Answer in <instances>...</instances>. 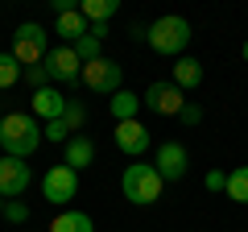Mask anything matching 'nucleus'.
<instances>
[{
    "label": "nucleus",
    "mask_w": 248,
    "mask_h": 232,
    "mask_svg": "<svg viewBox=\"0 0 248 232\" xmlns=\"http://www.w3.org/2000/svg\"><path fill=\"white\" fill-rule=\"evenodd\" d=\"M244 63H248V42H244Z\"/></svg>",
    "instance_id": "obj_28"
},
{
    "label": "nucleus",
    "mask_w": 248,
    "mask_h": 232,
    "mask_svg": "<svg viewBox=\"0 0 248 232\" xmlns=\"http://www.w3.org/2000/svg\"><path fill=\"white\" fill-rule=\"evenodd\" d=\"M50 232H95V224H91L87 212H58Z\"/></svg>",
    "instance_id": "obj_18"
},
{
    "label": "nucleus",
    "mask_w": 248,
    "mask_h": 232,
    "mask_svg": "<svg viewBox=\"0 0 248 232\" xmlns=\"http://www.w3.org/2000/svg\"><path fill=\"white\" fill-rule=\"evenodd\" d=\"M190 37H195L190 33V21L174 17V13H170V17H157L149 29H145V42H149L157 54H182L186 46H190Z\"/></svg>",
    "instance_id": "obj_3"
},
{
    "label": "nucleus",
    "mask_w": 248,
    "mask_h": 232,
    "mask_svg": "<svg viewBox=\"0 0 248 232\" xmlns=\"http://www.w3.org/2000/svg\"><path fill=\"white\" fill-rule=\"evenodd\" d=\"M0 120H4V116H0Z\"/></svg>",
    "instance_id": "obj_30"
},
{
    "label": "nucleus",
    "mask_w": 248,
    "mask_h": 232,
    "mask_svg": "<svg viewBox=\"0 0 248 232\" xmlns=\"http://www.w3.org/2000/svg\"><path fill=\"white\" fill-rule=\"evenodd\" d=\"M42 141H54V145H66V141H71V129H66V125H62V120H46V129H42Z\"/></svg>",
    "instance_id": "obj_23"
},
{
    "label": "nucleus",
    "mask_w": 248,
    "mask_h": 232,
    "mask_svg": "<svg viewBox=\"0 0 248 232\" xmlns=\"http://www.w3.org/2000/svg\"><path fill=\"white\" fill-rule=\"evenodd\" d=\"M25 79L33 83V91H42V87H50V75H46V66H29V71H25Z\"/></svg>",
    "instance_id": "obj_25"
},
{
    "label": "nucleus",
    "mask_w": 248,
    "mask_h": 232,
    "mask_svg": "<svg viewBox=\"0 0 248 232\" xmlns=\"http://www.w3.org/2000/svg\"><path fill=\"white\" fill-rule=\"evenodd\" d=\"M116 145H120L128 158H141V153L149 149V129H145L141 120H120V125H116Z\"/></svg>",
    "instance_id": "obj_11"
},
{
    "label": "nucleus",
    "mask_w": 248,
    "mask_h": 232,
    "mask_svg": "<svg viewBox=\"0 0 248 232\" xmlns=\"http://www.w3.org/2000/svg\"><path fill=\"white\" fill-rule=\"evenodd\" d=\"M141 104L149 108L153 116H178V112L186 108V91H178L170 79H153L149 91L141 96Z\"/></svg>",
    "instance_id": "obj_6"
},
{
    "label": "nucleus",
    "mask_w": 248,
    "mask_h": 232,
    "mask_svg": "<svg viewBox=\"0 0 248 232\" xmlns=\"http://www.w3.org/2000/svg\"><path fill=\"white\" fill-rule=\"evenodd\" d=\"M0 212H4V203H0Z\"/></svg>",
    "instance_id": "obj_29"
},
{
    "label": "nucleus",
    "mask_w": 248,
    "mask_h": 232,
    "mask_svg": "<svg viewBox=\"0 0 248 232\" xmlns=\"http://www.w3.org/2000/svg\"><path fill=\"white\" fill-rule=\"evenodd\" d=\"M203 182H207V191H223V187H228V174H223V170H211Z\"/></svg>",
    "instance_id": "obj_27"
},
{
    "label": "nucleus",
    "mask_w": 248,
    "mask_h": 232,
    "mask_svg": "<svg viewBox=\"0 0 248 232\" xmlns=\"http://www.w3.org/2000/svg\"><path fill=\"white\" fill-rule=\"evenodd\" d=\"M95 162V141H91L87 133H75L71 141L62 145V166H71L75 174H79L83 166H91Z\"/></svg>",
    "instance_id": "obj_12"
},
{
    "label": "nucleus",
    "mask_w": 248,
    "mask_h": 232,
    "mask_svg": "<svg viewBox=\"0 0 248 232\" xmlns=\"http://www.w3.org/2000/svg\"><path fill=\"white\" fill-rule=\"evenodd\" d=\"M62 125L71 129V137L83 133V125H87V108H83L79 99H71V104H66V112H62Z\"/></svg>",
    "instance_id": "obj_21"
},
{
    "label": "nucleus",
    "mask_w": 248,
    "mask_h": 232,
    "mask_svg": "<svg viewBox=\"0 0 248 232\" xmlns=\"http://www.w3.org/2000/svg\"><path fill=\"white\" fill-rule=\"evenodd\" d=\"M223 191H228L232 203H248V166H236V170H232Z\"/></svg>",
    "instance_id": "obj_19"
},
{
    "label": "nucleus",
    "mask_w": 248,
    "mask_h": 232,
    "mask_svg": "<svg viewBox=\"0 0 248 232\" xmlns=\"http://www.w3.org/2000/svg\"><path fill=\"white\" fill-rule=\"evenodd\" d=\"M75 191H79V174H75L71 166H50L42 174V195L50 199L54 207H66L75 199Z\"/></svg>",
    "instance_id": "obj_7"
},
{
    "label": "nucleus",
    "mask_w": 248,
    "mask_h": 232,
    "mask_svg": "<svg viewBox=\"0 0 248 232\" xmlns=\"http://www.w3.org/2000/svg\"><path fill=\"white\" fill-rule=\"evenodd\" d=\"M108 108H112L116 125H120V120H137V108H141V96H133L128 87H120L112 99H108Z\"/></svg>",
    "instance_id": "obj_17"
},
{
    "label": "nucleus",
    "mask_w": 248,
    "mask_h": 232,
    "mask_svg": "<svg viewBox=\"0 0 248 232\" xmlns=\"http://www.w3.org/2000/svg\"><path fill=\"white\" fill-rule=\"evenodd\" d=\"M79 13H83V21H87V25H108V21L120 13V4H116V0H83Z\"/></svg>",
    "instance_id": "obj_16"
},
{
    "label": "nucleus",
    "mask_w": 248,
    "mask_h": 232,
    "mask_svg": "<svg viewBox=\"0 0 248 232\" xmlns=\"http://www.w3.org/2000/svg\"><path fill=\"white\" fill-rule=\"evenodd\" d=\"M75 54H79V63L87 66V63H95V58H104V42H99V37L87 29V33H83L79 42H75Z\"/></svg>",
    "instance_id": "obj_20"
},
{
    "label": "nucleus",
    "mask_w": 248,
    "mask_h": 232,
    "mask_svg": "<svg viewBox=\"0 0 248 232\" xmlns=\"http://www.w3.org/2000/svg\"><path fill=\"white\" fill-rule=\"evenodd\" d=\"M157 174H161V182H178L186 174V166H190V153H186V145L182 141H161L157 145Z\"/></svg>",
    "instance_id": "obj_10"
},
{
    "label": "nucleus",
    "mask_w": 248,
    "mask_h": 232,
    "mask_svg": "<svg viewBox=\"0 0 248 232\" xmlns=\"http://www.w3.org/2000/svg\"><path fill=\"white\" fill-rule=\"evenodd\" d=\"M120 187H124V199H128V203L149 207V203H157V199H161L166 182H161L157 166H149V162H133V166H124Z\"/></svg>",
    "instance_id": "obj_2"
},
{
    "label": "nucleus",
    "mask_w": 248,
    "mask_h": 232,
    "mask_svg": "<svg viewBox=\"0 0 248 232\" xmlns=\"http://www.w3.org/2000/svg\"><path fill=\"white\" fill-rule=\"evenodd\" d=\"M42 66L54 83H79V75H83V63H79V54H75V46H54Z\"/></svg>",
    "instance_id": "obj_8"
},
{
    "label": "nucleus",
    "mask_w": 248,
    "mask_h": 232,
    "mask_svg": "<svg viewBox=\"0 0 248 232\" xmlns=\"http://www.w3.org/2000/svg\"><path fill=\"white\" fill-rule=\"evenodd\" d=\"M87 21H83V13H79V4H71V9H62V13H54V33L62 37V42H79L83 33H87Z\"/></svg>",
    "instance_id": "obj_13"
},
{
    "label": "nucleus",
    "mask_w": 248,
    "mask_h": 232,
    "mask_svg": "<svg viewBox=\"0 0 248 232\" xmlns=\"http://www.w3.org/2000/svg\"><path fill=\"white\" fill-rule=\"evenodd\" d=\"M50 33H46L37 21H25V25H17V33H13V58H17L21 66H37V63H46V54H50Z\"/></svg>",
    "instance_id": "obj_4"
},
{
    "label": "nucleus",
    "mask_w": 248,
    "mask_h": 232,
    "mask_svg": "<svg viewBox=\"0 0 248 232\" xmlns=\"http://www.w3.org/2000/svg\"><path fill=\"white\" fill-rule=\"evenodd\" d=\"M178 120H182V125H199V120H203V108H199V104H186L182 112H178Z\"/></svg>",
    "instance_id": "obj_26"
},
{
    "label": "nucleus",
    "mask_w": 248,
    "mask_h": 232,
    "mask_svg": "<svg viewBox=\"0 0 248 232\" xmlns=\"http://www.w3.org/2000/svg\"><path fill=\"white\" fill-rule=\"evenodd\" d=\"M33 182V170L21 158H0V199H21Z\"/></svg>",
    "instance_id": "obj_9"
},
{
    "label": "nucleus",
    "mask_w": 248,
    "mask_h": 232,
    "mask_svg": "<svg viewBox=\"0 0 248 232\" xmlns=\"http://www.w3.org/2000/svg\"><path fill=\"white\" fill-rule=\"evenodd\" d=\"M66 104H71V99L62 96L58 87H42V91H33V112H37V116H46V120H62Z\"/></svg>",
    "instance_id": "obj_14"
},
{
    "label": "nucleus",
    "mask_w": 248,
    "mask_h": 232,
    "mask_svg": "<svg viewBox=\"0 0 248 232\" xmlns=\"http://www.w3.org/2000/svg\"><path fill=\"white\" fill-rule=\"evenodd\" d=\"M37 145H42V129H37L33 116L9 112L4 120H0V149H4V158H21L25 162Z\"/></svg>",
    "instance_id": "obj_1"
},
{
    "label": "nucleus",
    "mask_w": 248,
    "mask_h": 232,
    "mask_svg": "<svg viewBox=\"0 0 248 232\" xmlns=\"http://www.w3.org/2000/svg\"><path fill=\"white\" fill-rule=\"evenodd\" d=\"M17 79H21V63L13 58V54H0V91L13 87Z\"/></svg>",
    "instance_id": "obj_22"
},
{
    "label": "nucleus",
    "mask_w": 248,
    "mask_h": 232,
    "mask_svg": "<svg viewBox=\"0 0 248 232\" xmlns=\"http://www.w3.org/2000/svg\"><path fill=\"white\" fill-rule=\"evenodd\" d=\"M174 83L178 91H186V87H199V83H203V63H199V58H178L174 63Z\"/></svg>",
    "instance_id": "obj_15"
},
{
    "label": "nucleus",
    "mask_w": 248,
    "mask_h": 232,
    "mask_svg": "<svg viewBox=\"0 0 248 232\" xmlns=\"http://www.w3.org/2000/svg\"><path fill=\"white\" fill-rule=\"evenodd\" d=\"M0 215H4V220H13V224H25V220H29V207L21 203V199H9Z\"/></svg>",
    "instance_id": "obj_24"
},
{
    "label": "nucleus",
    "mask_w": 248,
    "mask_h": 232,
    "mask_svg": "<svg viewBox=\"0 0 248 232\" xmlns=\"http://www.w3.org/2000/svg\"><path fill=\"white\" fill-rule=\"evenodd\" d=\"M79 83H83V87H91V91H104V96H116L120 83H124V66L112 63V58H95V63L83 66Z\"/></svg>",
    "instance_id": "obj_5"
}]
</instances>
